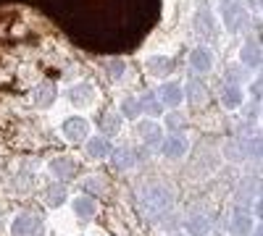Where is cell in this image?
<instances>
[{
  "label": "cell",
  "mask_w": 263,
  "mask_h": 236,
  "mask_svg": "<svg viewBox=\"0 0 263 236\" xmlns=\"http://www.w3.org/2000/svg\"><path fill=\"white\" fill-rule=\"evenodd\" d=\"M227 81H229V84H239V87H242V69H239V66L229 69V74H227Z\"/></svg>",
  "instance_id": "obj_30"
},
{
  "label": "cell",
  "mask_w": 263,
  "mask_h": 236,
  "mask_svg": "<svg viewBox=\"0 0 263 236\" xmlns=\"http://www.w3.org/2000/svg\"><path fill=\"white\" fill-rule=\"evenodd\" d=\"M239 63L245 69H260L263 66V50L255 39H248L242 48H239Z\"/></svg>",
  "instance_id": "obj_18"
},
{
  "label": "cell",
  "mask_w": 263,
  "mask_h": 236,
  "mask_svg": "<svg viewBox=\"0 0 263 236\" xmlns=\"http://www.w3.org/2000/svg\"><path fill=\"white\" fill-rule=\"evenodd\" d=\"M195 29H197V34L200 37H216V21H213V16H211V11L208 8H200L195 13Z\"/></svg>",
  "instance_id": "obj_24"
},
{
  "label": "cell",
  "mask_w": 263,
  "mask_h": 236,
  "mask_svg": "<svg viewBox=\"0 0 263 236\" xmlns=\"http://www.w3.org/2000/svg\"><path fill=\"white\" fill-rule=\"evenodd\" d=\"M71 210L79 221H92L98 216V202H95L92 195H79V197L71 200Z\"/></svg>",
  "instance_id": "obj_17"
},
{
  "label": "cell",
  "mask_w": 263,
  "mask_h": 236,
  "mask_svg": "<svg viewBox=\"0 0 263 236\" xmlns=\"http://www.w3.org/2000/svg\"><path fill=\"white\" fill-rule=\"evenodd\" d=\"M187 63H190V69L195 71V74H208L211 69H213V53L208 50V48H195V50H190V58H187Z\"/></svg>",
  "instance_id": "obj_16"
},
{
  "label": "cell",
  "mask_w": 263,
  "mask_h": 236,
  "mask_svg": "<svg viewBox=\"0 0 263 236\" xmlns=\"http://www.w3.org/2000/svg\"><path fill=\"white\" fill-rule=\"evenodd\" d=\"M260 121H263V118H260Z\"/></svg>",
  "instance_id": "obj_35"
},
{
  "label": "cell",
  "mask_w": 263,
  "mask_h": 236,
  "mask_svg": "<svg viewBox=\"0 0 263 236\" xmlns=\"http://www.w3.org/2000/svg\"><path fill=\"white\" fill-rule=\"evenodd\" d=\"M121 126H124V118H121V113L119 111H108V113H103V118H100V132H103V137H116L119 132H121Z\"/></svg>",
  "instance_id": "obj_23"
},
{
  "label": "cell",
  "mask_w": 263,
  "mask_h": 236,
  "mask_svg": "<svg viewBox=\"0 0 263 236\" xmlns=\"http://www.w3.org/2000/svg\"><path fill=\"white\" fill-rule=\"evenodd\" d=\"M171 202H174V191L166 184H147L140 191V210L153 221H158L161 216H166V210L171 207Z\"/></svg>",
  "instance_id": "obj_1"
},
{
  "label": "cell",
  "mask_w": 263,
  "mask_h": 236,
  "mask_svg": "<svg viewBox=\"0 0 263 236\" xmlns=\"http://www.w3.org/2000/svg\"><path fill=\"white\" fill-rule=\"evenodd\" d=\"M32 100H34V105L37 108H42V111H50L53 105H55V100H58V90H55V84L53 81H40V84H34V90H32Z\"/></svg>",
  "instance_id": "obj_15"
},
{
  "label": "cell",
  "mask_w": 263,
  "mask_h": 236,
  "mask_svg": "<svg viewBox=\"0 0 263 236\" xmlns=\"http://www.w3.org/2000/svg\"><path fill=\"white\" fill-rule=\"evenodd\" d=\"M135 128H137V137L142 139L145 147H158L163 142V137H166L163 134V126L156 118H140L135 123Z\"/></svg>",
  "instance_id": "obj_9"
},
{
  "label": "cell",
  "mask_w": 263,
  "mask_h": 236,
  "mask_svg": "<svg viewBox=\"0 0 263 236\" xmlns=\"http://www.w3.org/2000/svg\"><path fill=\"white\" fill-rule=\"evenodd\" d=\"M229 231H232L234 236H253V231H255V218H253V212L245 210V207H237V210L232 212Z\"/></svg>",
  "instance_id": "obj_14"
},
{
  "label": "cell",
  "mask_w": 263,
  "mask_h": 236,
  "mask_svg": "<svg viewBox=\"0 0 263 236\" xmlns=\"http://www.w3.org/2000/svg\"><path fill=\"white\" fill-rule=\"evenodd\" d=\"M84 155L90 160H111L114 155V142L103 137V134H92L90 139L84 142Z\"/></svg>",
  "instance_id": "obj_11"
},
{
  "label": "cell",
  "mask_w": 263,
  "mask_h": 236,
  "mask_svg": "<svg viewBox=\"0 0 263 236\" xmlns=\"http://www.w3.org/2000/svg\"><path fill=\"white\" fill-rule=\"evenodd\" d=\"M255 87L263 90V71H258V79H255Z\"/></svg>",
  "instance_id": "obj_32"
},
{
  "label": "cell",
  "mask_w": 263,
  "mask_h": 236,
  "mask_svg": "<svg viewBox=\"0 0 263 236\" xmlns=\"http://www.w3.org/2000/svg\"><path fill=\"white\" fill-rule=\"evenodd\" d=\"M184 233L187 236H208L211 233V218L208 216H190L184 221Z\"/></svg>",
  "instance_id": "obj_26"
},
{
  "label": "cell",
  "mask_w": 263,
  "mask_h": 236,
  "mask_svg": "<svg viewBox=\"0 0 263 236\" xmlns=\"http://www.w3.org/2000/svg\"><path fill=\"white\" fill-rule=\"evenodd\" d=\"M140 105H142V116H145V118H158V116L166 113V108L161 105V100L156 97V92L140 95Z\"/></svg>",
  "instance_id": "obj_25"
},
{
  "label": "cell",
  "mask_w": 263,
  "mask_h": 236,
  "mask_svg": "<svg viewBox=\"0 0 263 236\" xmlns=\"http://www.w3.org/2000/svg\"><path fill=\"white\" fill-rule=\"evenodd\" d=\"M103 69H105V76L111 79V81H116V84H121L129 76V63L121 60V58H108L103 63Z\"/></svg>",
  "instance_id": "obj_22"
},
{
  "label": "cell",
  "mask_w": 263,
  "mask_h": 236,
  "mask_svg": "<svg viewBox=\"0 0 263 236\" xmlns=\"http://www.w3.org/2000/svg\"><path fill=\"white\" fill-rule=\"evenodd\" d=\"M253 236H263V223H260V226H255V231H253Z\"/></svg>",
  "instance_id": "obj_33"
},
{
  "label": "cell",
  "mask_w": 263,
  "mask_h": 236,
  "mask_svg": "<svg viewBox=\"0 0 263 236\" xmlns=\"http://www.w3.org/2000/svg\"><path fill=\"white\" fill-rule=\"evenodd\" d=\"M111 165L116 170H132L137 165V153L132 149L129 144L124 147H114V155H111Z\"/></svg>",
  "instance_id": "obj_21"
},
{
  "label": "cell",
  "mask_w": 263,
  "mask_h": 236,
  "mask_svg": "<svg viewBox=\"0 0 263 236\" xmlns=\"http://www.w3.org/2000/svg\"><path fill=\"white\" fill-rule=\"evenodd\" d=\"M158 153H161L166 160L177 163V160H182V158L190 153V142H187L184 134H166L163 142L158 144Z\"/></svg>",
  "instance_id": "obj_8"
},
{
  "label": "cell",
  "mask_w": 263,
  "mask_h": 236,
  "mask_svg": "<svg viewBox=\"0 0 263 236\" xmlns=\"http://www.w3.org/2000/svg\"><path fill=\"white\" fill-rule=\"evenodd\" d=\"M253 212H255V218L263 223V197H258V200H255V207H253Z\"/></svg>",
  "instance_id": "obj_31"
},
{
  "label": "cell",
  "mask_w": 263,
  "mask_h": 236,
  "mask_svg": "<svg viewBox=\"0 0 263 236\" xmlns=\"http://www.w3.org/2000/svg\"><path fill=\"white\" fill-rule=\"evenodd\" d=\"M218 100H221V105L227 111H237L239 105L245 102V92H242V87H239V84H224L221 87V92H218Z\"/></svg>",
  "instance_id": "obj_19"
},
{
  "label": "cell",
  "mask_w": 263,
  "mask_h": 236,
  "mask_svg": "<svg viewBox=\"0 0 263 236\" xmlns=\"http://www.w3.org/2000/svg\"><path fill=\"white\" fill-rule=\"evenodd\" d=\"M156 97L161 100L166 111H179L184 105V84L177 79H163L156 90Z\"/></svg>",
  "instance_id": "obj_6"
},
{
  "label": "cell",
  "mask_w": 263,
  "mask_h": 236,
  "mask_svg": "<svg viewBox=\"0 0 263 236\" xmlns=\"http://www.w3.org/2000/svg\"><path fill=\"white\" fill-rule=\"evenodd\" d=\"M58 134L63 137V142H69V144H84L87 139L92 137V121L87 116H82V113L66 116L58 123Z\"/></svg>",
  "instance_id": "obj_2"
},
{
  "label": "cell",
  "mask_w": 263,
  "mask_h": 236,
  "mask_svg": "<svg viewBox=\"0 0 263 236\" xmlns=\"http://www.w3.org/2000/svg\"><path fill=\"white\" fill-rule=\"evenodd\" d=\"M218 13L229 32H239L248 21V11L242 0H218Z\"/></svg>",
  "instance_id": "obj_5"
},
{
  "label": "cell",
  "mask_w": 263,
  "mask_h": 236,
  "mask_svg": "<svg viewBox=\"0 0 263 236\" xmlns=\"http://www.w3.org/2000/svg\"><path fill=\"white\" fill-rule=\"evenodd\" d=\"M11 236H45V223L32 210H18L8 223Z\"/></svg>",
  "instance_id": "obj_4"
},
{
  "label": "cell",
  "mask_w": 263,
  "mask_h": 236,
  "mask_svg": "<svg viewBox=\"0 0 263 236\" xmlns=\"http://www.w3.org/2000/svg\"><path fill=\"white\" fill-rule=\"evenodd\" d=\"M168 236H187L184 231H177V233H168Z\"/></svg>",
  "instance_id": "obj_34"
},
{
  "label": "cell",
  "mask_w": 263,
  "mask_h": 236,
  "mask_svg": "<svg viewBox=\"0 0 263 236\" xmlns=\"http://www.w3.org/2000/svg\"><path fill=\"white\" fill-rule=\"evenodd\" d=\"M227 158L229 160H239V158H245L248 155V142H242V139H232L229 144H227Z\"/></svg>",
  "instance_id": "obj_28"
},
{
  "label": "cell",
  "mask_w": 263,
  "mask_h": 236,
  "mask_svg": "<svg viewBox=\"0 0 263 236\" xmlns=\"http://www.w3.org/2000/svg\"><path fill=\"white\" fill-rule=\"evenodd\" d=\"M119 113L124 121H132V123H137L142 118V105H140V97L137 95H124L119 100Z\"/></svg>",
  "instance_id": "obj_20"
},
{
  "label": "cell",
  "mask_w": 263,
  "mask_h": 236,
  "mask_svg": "<svg viewBox=\"0 0 263 236\" xmlns=\"http://www.w3.org/2000/svg\"><path fill=\"white\" fill-rule=\"evenodd\" d=\"M77 170H79V165H77V160L71 155H55V158L48 160V174L55 181H61V184L77 179Z\"/></svg>",
  "instance_id": "obj_7"
},
{
  "label": "cell",
  "mask_w": 263,
  "mask_h": 236,
  "mask_svg": "<svg viewBox=\"0 0 263 236\" xmlns=\"http://www.w3.org/2000/svg\"><path fill=\"white\" fill-rule=\"evenodd\" d=\"M82 186H84V195H100V191H105V181L100 176H87Z\"/></svg>",
  "instance_id": "obj_29"
},
{
  "label": "cell",
  "mask_w": 263,
  "mask_h": 236,
  "mask_svg": "<svg viewBox=\"0 0 263 236\" xmlns=\"http://www.w3.org/2000/svg\"><path fill=\"white\" fill-rule=\"evenodd\" d=\"M66 102H69L74 111H90L98 102V87L90 79H79V81L66 87Z\"/></svg>",
  "instance_id": "obj_3"
},
{
  "label": "cell",
  "mask_w": 263,
  "mask_h": 236,
  "mask_svg": "<svg viewBox=\"0 0 263 236\" xmlns=\"http://www.w3.org/2000/svg\"><path fill=\"white\" fill-rule=\"evenodd\" d=\"M40 202L45 207H50V210H58V207H63L66 202H69V189H66V184H61V181L45 184L40 189Z\"/></svg>",
  "instance_id": "obj_10"
},
{
  "label": "cell",
  "mask_w": 263,
  "mask_h": 236,
  "mask_svg": "<svg viewBox=\"0 0 263 236\" xmlns=\"http://www.w3.org/2000/svg\"><path fill=\"white\" fill-rule=\"evenodd\" d=\"M208 97H211V92H208L203 79H197V76L187 79V84H184V102L190 105V108H203V105L208 102Z\"/></svg>",
  "instance_id": "obj_12"
},
{
  "label": "cell",
  "mask_w": 263,
  "mask_h": 236,
  "mask_svg": "<svg viewBox=\"0 0 263 236\" xmlns=\"http://www.w3.org/2000/svg\"><path fill=\"white\" fill-rule=\"evenodd\" d=\"M145 69H147L150 76H158V79L163 81V79H168V74L174 71V58L166 55V53H153V55L145 58Z\"/></svg>",
  "instance_id": "obj_13"
},
{
  "label": "cell",
  "mask_w": 263,
  "mask_h": 236,
  "mask_svg": "<svg viewBox=\"0 0 263 236\" xmlns=\"http://www.w3.org/2000/svg\"><path fill=\"white\" fill-rule=\"evenodd\" d=\"M161 126H163L166 134H182V128L187 126V118H184V113H179V111H166Z\"/></svg>",
  "instance_id": "obj_27"
}]
</instances>
